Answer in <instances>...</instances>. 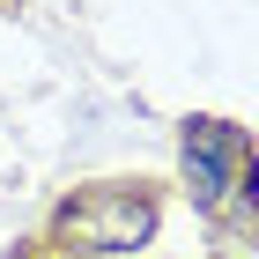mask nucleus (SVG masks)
I'll return each instance as SVG.
<instances>
[{
    "label": "nucleus",
    "mask_w": 259,
    "mask_h": 259,
    "mask_svg": "<svg viewBox=\"0 0 259 259\" xmlns=\"http://www.w3.org/2000/svg\"><path fill=\"white\" fill-rule=\"evenodd\" d=\"M178 163H185V185H193L200 207H230L237 185H259L252 141L230 119H185L178 126Z\"/></svg>",
    "instance_id": "2"
},
{
    "label": "nucleus",
    "mask_w": 259,
    "mask_h": 259,
    "mask_svg": "<svg viewBox=\"0 0 259 259\" xmlns=\"http://www.w3.org/2000/svg\"><path fill=\"white\" fill-rule=\"evenodd\" d=\"M148 237H156V193L141 185H89L52 215V244L81 259H134Z\"/></svg>",
    "instance_id": "1"
}]
</instances>
